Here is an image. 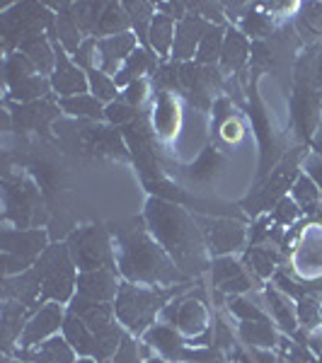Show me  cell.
I'll return each instance as SVG.
<instances>
[{"label":"cell","instance_id":"cell-24","mask_svg":"<svg viewBox=\"0 0 322 363\" xmlns=\"http://www.w3.org/2000/svg\"><path fill=\"white\" fill-rule=\"evenodd\" d=\"M265 301L269 306V315L272 320L279 325V330L284 335L294 337L298 332V315H296V306L289 296H284L277 286H267L265 289Z\"/></svg>","mask_w":322,"mask_h":363},{"label":"cell","instance_id":"cell-43","mask_svg":"<svg viewBox=\"0 0 322 363\" xmlns=\"http://www.w3.org/2000/svg\"><path fill=\"white\" fill-rule=\"evenodd\" d=\"M107 3H70V13H73L75 22H78L80 32L95 37V29L99 25V17L104 13Z\"/></svg>","mask_w":322,"mask_h":363},{"label":"cell","instance_id":"cell-61","mask_svg":"<svg viewBox=\"0 0 322 363\" xmlns=\"http://www.w3.org/2000/svg\"><path fill=\"white\" fill-rule=\"evenodd\" d=\"M313 145H315V153L322 155V128H320V131L313 136Z\"/></svg>","mask_w":322,"mask_h":363},{"label":"cell","instance_id":"cell-47","mask_svg":"<svg viewBox=\"0 0 322 363\" xmlns=\"http://www.w3.org/2000/svg\"><path fill=\"white\" fill-rule=\"evenodd\" d=\"M37 73V68L32 66V61L22 54V51H17V54H10L8 61H5V80H8V87L20 83V80L29 78V75Z\"/></svg>","mask_w":322,"mask_h":363},{"label":"cell","instance_id":"cell-16","mask_svg":"<svg viewBox=\"0 0 322 363\" xmlns=\"http://www.w3.org/2000/svg\"><path fill=\"white\" fill-rule=\"evenodd\" d=\"M3 296H5V301H20L22 306H27L29 310H34V313H37L39 306H46L42 279H39V274L34 272V267L22 274H17V277L5 279Z\"/></svg>","mask_w":322,"mask_h":363},{"label":"cell","instance_id":"cell-58","mask_svg":"<svg viewBox=\"0 0 322 363\" xmlns=\"http://www.w3.org/2000/svg\"><path fill=\"white\" fill-rule=\"evenodd\" d=\"M303 169H306V174L315 182V186H318V189L322 191V155H318V153L308 155Z\"/></svg>","mask_w":322,"mask_h":363},{"label":"cell","instance_id":"cell-3","mask_svg":"<svg viewBox=\"0 0 322 363\" xmlns=\"http://www.w3.org/2000/svg\"><path fill=\"white\" fill-rule=\"evenodd\" d=\"M187 289V284L182 286H138V284H124L119 286V294L114 301V313L116 320L126 327L133 335H145V332L153 327V322L157 315L165 310L170 303V298L182 294Z\"/></svg>","mask_w":322,"mask_h":363},{"label":"cell","instance_id":"cell-12","mask_svg":"<svg viewBox=\"0 0 322 363\" xmlns=\"http://www.w3.org/2000/svg\"><path fill=\"white\" fill-rule=\"evenodd\" d=\"M63 308L61 303L49 301L46 306H42L37 313L29 318L25 332L20 337V349H29V347H37V344L46 342V339L56 337L58 330H63Z\"/></svg>","mask_w":322,"mask_h":363},{"label":"cell","instance_id":"cell-48","mask_svg":"<svg viewBox=\"0 0 322 363\" xmlns=\"http://www.w3.org/2000/svg\"><path fill=\"white\" fill-rule=\"evenodd\" d=\"M298 29L306 39H315L322 34V3L303 5V13L298 17Z\"/></svg>","mask_w":322,"mask_h":363},{"label":"cell","instance_id":"cell-11","mask_svg":"<svg viewBox=\"0 0 322 363\" xmlns=\"http://www.w3.org/2000/svg\"><path fill=\"white\" fill-rule=\"evenodd\" d=\"M5 206L17 228L25 230L29 218L37 211V186L27 177H5Z\"/></svg>","mask_w":322,"mask_h":363},{"label":"cell","instance_id":"cell-17","mask_svg":"<svg viewBox=\"0 0 322 363\" xmlns=\"http://www.w3.org/2000/svg\"><path fill=\"white\" fill-rule=\"evenodd\" d=\"M209 22L201 20L199 15L189 13L184 20L177 22V29H174V44H172V58L174 63H189L194 61L196 49L201 44V37L206 32Z\"/></svg>","mask_w":322,"mask_h":363},{"label":"cell","instance_id":"cell-9","mask_svg":"<svg viewBox=\"0 0 322 363\" xmlns=\"http://www.w3.org/2000/svg\"><path fill=\"white\" fill-rule=\"evenodd\" d=\"M199 228H201L204 242H206L209 255L213 257H231L243 250L245 245V225L233 218H209V216H194Z\"/></svg>","mask_w":322,"mask_h":363},{"label":"cell","instance_id":"cell-53","mask_svg":"<svg viewBox=\"0 0 322 363\" xmlns=\"http://www.w3.org/2000/svg\"><path fill=\"white\" fill-rule=\"evenodd\" d=\"M97 61H99V54H97V39H95V37H90V39H85L83 46H80L78 51H75L73 63H75L78 68H83V70H95V68H99V66H97Z\"/></svg>","mask_w":322,"mask_h":363},{"label":"cell","instance_id":"cell-38","mask_svg":"<svg viewBox=\"0 0 322 363\" xmlns=\"http://www.w3.org/2000/svg\"><path fill=\"white\" fill-rule=\"evenodd\" d=\"M291 199L298 203V208L308 216H320L322 211V191L315 186V182L308 177V174H298L296 184L291 186Z\"/></svg>","mask_w":322,"mask_h":363},{"label":"cell","instance_id":"cell-50","mask_svg":"<svg viewBox=\"0 0 322 363\" xmlns=\"http://www.w3.org/2000/svg\"><path fill=\"white\" fill-rule=\"evenodd\" d=\"M221 167V155H218V150L216 148H206L201 153V157L191 165L189 169V177L191 179H199V182H206L211 179L216 174V169Z\"/></svg>","mask_w":322,"mask_h":363},{"label":"cell","instance_id":"cell-54","mask_svg":"<svg viewBox=\"0 0 322 363\" xmlns=\"http://www.w3.org/2000/svg\"><path fill=\"white\" fill-rule=\"evenodd\" d=\"M303 211L298 208V203L291 196H284L281 201L274 206V223L277 225H291L301 218Z\"/></svg>","mask_w":322,"mask_h":363},{"label":"cell","instance_id":"cell-57","mask_svg":"<svg viewBox=\"0 0 322 363\" xmlns=\"http://www.w3.org/2000/svg\"><path fill=\"white\" fill-rule=\"evenodd\" d=\"M145 95H148V85H145V80H136V83L124 87V102L131 104V107H136V109L143 104Z\"/></svg>","mask_w":322,"mask_h":363},{"label":"cell","instance_id":"cell-22","mask_svg":"<svg viewBox=\"0 0 322 363\" xmlns=\"http://www.w3.org/2000/svg\"><path fill=\"white\" fill-rule=\"evenodd\" d=\"M58 104H51L49 99H39V102H29V104H20L15 109L13 116L17 121V126L29 128V131H49V124L58 116Z\"/></svg>","mask_w":322,"mask_h":363},{"label":"cell","instance_id":"cell-26","mask_svg":"<svg viewBox=\"0 0 322 363\" xmlns=\"http://www.w3.org/2000/svg\"><path fill=\"white\" fill-rule=\"evenodd\" d=\"M83 138L87 150L99 155H112V157H126V145H124V136L114 131V128L107 126H92V128H83Z\"/></svg>","mask_w":322,"mask_h":363},{"label":"cell","instance_id":"cell-5","mask_svg":"<svg viewBox=\"0 0 322 363\" xmlns=\"http://www.w3.org/2000/svg\"><path fill=\"white\" fill-rule=\"evenodd\" d=\"M75 262L68 252V245H51L42 252L34 264V272L42 279V289L46 303H68L73 301V291L78 289L75 277Z\"/></svg>","mask_w":322,"mask_h":363},{"label":"cell","instance_id":"cell-36","mask_svg":"<svg viewBox=\"0 0 322 363\" xmlns=\"http://www.w3.org/2000/svg\"><path fill=\"white\" fill-rule=\"evenodd\" d=\"M58 107L61 112L70 116H78V119H90L99 121L104 119V102H99L95 95H75V97H61L58 99Z\"/></svg>","mask_w":322,"mask_h":363},{"label":"cell","instance_id":"cell-29","mask_svg":"<svg viewBox=\"0 0 322 363\" xmlns=\"http://www.w3.org/2000/svg\"><path fill=\"white\" fill-rule=\"evenodd\" d=\"M34 315V310L22 306L20 301H5L3 303V344L5 349H13L15 342H20L22 332H25L29 318Z\"/></svg>","mask_w":322,"mask_h":363},{"label":"cell","instance_id":"cell-19","mask_svg":"<svg viewBox=\"0 0 322 363\" xmlns=\"http://www.w3.org/2000/svg\"><path fill=\"white\" fill-rule=\"evenodd\" d=\"M114 269H95V272L78 274V296H85L97 303H114L119 294Z\"/></svg>","mask_w":322,"mask_h":363},{"label":"cell","instance_id":"cell-25","mask_svg":"<svg viewBox=\"0 0 322 363\" xmlns=\"http://www.w3.org/2000/svg\"><path fill=\"white\" fill-rule=\"evenodd\" d=\"M17 49L32 61V66L37 68L39 75L51 78V73H54V68H56V49H54V44L49 42L46 34H37V37L25 39Z\"/></svg>","mask_w":322,"mask_h":363},{"label":"cell","instance_id":"cell-49","mask_svg":"<svg viewBox=\"0 0 322 363\" xmlns=\"http://www.w3.org/2000/svg\"><path fill=\"white\" fill-rule=\"evenodd\" d=\"M153 85L157 87L160 92H184L182 87V80H179V70H177V63H165L160 66L153 73Z\"/></svg>","mask_w":322,"mask_h":363},{"label":"cell","instance_id":"cell-27","mask_svg":"<svg viewBox=\"0 0 322 363\" xmlns=\"http://www.w3.org/2000/svg\"><path fill=\"white\" fill-rule=\"evenodd\" d=\"M250 58V42L240 29L228 27L226 29V42L223 51H221V70L223 73H238L240 68L248 63Z\"/></svg>","mask_w":322,"mask_h":363},{"label":"cell","instance_id":"cell-7","mask_svg":"<svg viewBox=\"0 0 322 363\" xmlns=\"http://www.w3.org/2000/svg\"><path fill=\"white\" fill-rule=\"evenodd\" d=\"M3 264L8 277H17V274L27 272L37 264V259L42 257V252L49 247L46 245V233L42 228H32V230H3Z\"/></svg>","mask_w":322,"mask_h":363},{"label":"cell","instance_id":"cell-37","mask_svg":"<svg viewBox=\"0 0 322 363\" xmlns=\"http://www.w3.org/2000/svg\"><path fill=\"white\" fill-rule=\"evenodd\" d=\"M226 29L221 25H209L206 32L201 37V44L196 49L194 63L199 66H216V61H221V51H223V42H226Z\"/></svg>","mask_w":322,"mask_h":363},{"label":"cell","instance_id":"cell-39","mask_svg":"<svg viewBox=\"0 0 322 363\" xmlns=\"http://www.w3.org/2000/svg\"><path fill=\"white\" fill-rule=\"evenodd\" d=\"M51 90V80L44 78V75L34 73L29 75V78L20 80V83L10 85V99H15V102L20 104H29V102H39V99H44L49 95Z\"/></svg>","mask_w":322,"mask_h":363},{"label":"cell","instance_id":"cell-4","mask_svg":"<svg viewBox=\"0 0 322 363\" xmlns=\"http://www.w3.org/2000/svg\"><path fill=\"white\" fill-rule=\"evenodd\" d=\"M68 313L78 315L80 320L90 327V332L95 335L97 342V356L99 363H104L109 356H114L119 351L121 342H124V332L116 325V313L112 303H97L90 301L85 296H73L68 306Z\"/></svg>","mask_w":322,"mask_h":363},{"label":"cell","instance_id":"cell-62","mask_svg":"<svg viewBox=\"0 0 322 363\" xmlns=\"http://www.w3.org/2000/svg\"><path fill=\"white\" fill-rule=\"evenodd\" d=\"M318 83L322 85V56H320V61H318Z\"/></svg>","mask_w":322,"mask_h":363},{"label":"cell","instance_id":"cell-20","mask_svg":"<svg viewBox=\"0 0 322 363\" xmlns=\"http://www.w3.org/2000/svg\"><path fill=\"white\" fill-rule=\"evenodd\" d=\"M143 339L150 349H155L157 354L162 356V359H167L172 363H182L184 351H187V339L179 335L172 325L157 322V325H153L148 332H145Z\"/></svg>","mask_w":322,"mask_h":363},{"label":"cell","instance_id":"cell-63","mask_svg":"<svg viewBox=\"0 0 322 363\" xmlns=\"http://www.w3.org/2000/svg\"><path fill=\"white\" fill-rule=\"evenodd\" d=\"M10 363H29V361H22V359H17V361H10Z\"/></svg>","mask_w":322,"mask_h":363},{"label":"cell","instance_id":"cell-28","mask_svg":"<svg viewBox=\"0 0 322 363\" xmlns=\"http://www.w3.org/2000/svg\"><path fill=\"white\" fill-rule=\"evenodd\" d=\"M160 68L157 66V56L150 54V49H136L131 56L126 58V63L121 66L119 73L114 75V83L116 87L121 85H131L136 83V80H143V73H155V70Z\"/></svg>","mask_w":322,"mask_h":363},{"label":"cell","instance_id":"cell-21","mask_svg":"<svg viewBox=\"0 0 322 363\" xmlns=\"http://www.w3.org/2000/svg\"><path fill=\"white\" fill-rule=\"evenodd\" d=\"M17 359L29 363H73L75 351L66 342V337H51L37 347L17 349Z\"/></svg>","mask_w":322,"mask_h":363},{"label":"cell","instance_id":"cell-56","mask_svg":"<svg viewBox=\"0 0 322 363\" xmlns=\"http://www.w3.org/2000/svg\"><path fill=\"white\" fill-rule=\"evenodd\" d=\"M140 349L131 337H124L119 351L114 354V363H140Z\"/></svg>","mask_w":322,"mask_h":363},{"label":"cell","instance_id":"cell-44","mask_svg":"<svg viewBox=\"0 0 322 363\" xmlns=\"http://www.w3.org/2000/svg\"><path fill=\"white\" fill-rule=\"evenodd\" d=\"M296 315H298V325H303L306 330H318L322 325V301L320 296L308 294L306 298L296 303Z\"/></svg>","mask_w":322,"mask_h":363},{"label":"cell","instance_id":"cell-6","mask_svg":"<svg viewBox=\"0 0 322 363\" xmlns=\"http://www.w3.org/2000/svg\"><path fill=\"white\" fill-rule=\"evenodd\" d=\"M68 252L80 272H95V269H114L116 255L112 250V240L104 225H85L68 235Z\"/></svg>","mask_w":322,"mask_h":363},{"label":"cell","instance_id":"cell-52","mask_svg":"<svg viewBox=\"0 0 322 363\" xmlns=\"http://www.w3.org/2000/svg\"><path fill=\"white\" fill-rule=\"evenodd\" d=\"M187 8H189V13H194V15L201 17V20H206L209 25L223 27V22H226L223 5H218V3H187Z\"/></svg>","mask_w":322,"mask_h":363},{"label":"cell","instance_id":"cell-13","mask_svg":"<svg viewBox=\"0 0 322 363\" xmlns=\"http://www.w3.org/2000/svg\"><path fill=\"white\" fill-rule=\"evenodd\" d=\"M56 49V68L51 73V90L58 92V97H75V95H87L90 90V80H87L85 70L78 68L63 51V46L54 42Z\"/></svg>","mask_w":322,"mask_h":363},{"label":"cell","instance_id":"cell-51","mask_svg":"<svg viewBox=\"0 0 322 363\" xmlns=\"http://www.w3.org/2000/svg\"><path fill=\"white\" fill-rule=\"evenodd\" d=\"M138 116L140 114L136 107H131V104H126V102H119V99L107 104V109H104V119L114 126H128V124H133Z\"/></svg>","mask_w":322,"mask_h":363},{"label":"cell","instance_id":"cell-33","mask_svg":"<svg viewBox=\"0 0 322 363\" xmlns=\"http://www.w3.org/2000/svg\"><path fill=\"white\" fill-rule=\"evenodd\" d=\"M296 267L310 279L322 277V233H310L303 238L296 252Z\"/></svg>","mask_w":322,"mask_h":363},{"label":"cell","instance_id":"cell-15","mask_svg":"<svg viewBox=\"0 0 322 363\" xmlns=\"http://www.w3.org/2000/svg\"><path fill=\"white\" fill-rule=\"evenodd\" d=\"M296 172H298V155L296 153H294V157L286 155L284 160H281V165L272 172V177L267 179V184L260 189V194L255 199H250V203L255 201L257 211L277 206L281 199L286 196V189H291V186L296 184V179H298Z\"/></svg>","mask_w":322,"mask_h":363},{"label":"cell","instance_id":"cell-1","mask_svg":"<svg viewBox=\"0 0 322 363\" xmlns=\"http://www.w3.org/2000/svg\"><path fill=\"white\" fill-rule=\"evenodd\" d=\"M145 223L150 235L157 240V245L167 252L170 259L187 279H194L211 267L201 228L194 216L187 213L179 203L157 196L150 199L145 206Z\"/></svg>","mask_w":322,"mask_h":363},{"label":"cell","instance_id":"cell-55","mask_svg":"<svg viewBox=\"0 0 322 363\" xmlns=\"http://www.w3.org/2000/svg\"><path fill=\"white\" fill-rule=\"evenodd\" d=\"M274 286L281 291L284 296H289L291 301H301V298H306L308 296V289L303 284H298V281L294 279H289V274H284V272H277L274 274Z\"/></svg>","mask_w":322,"mask_h":363},{"label":"cell","instance_id":"cell-8","mask_svg":"<svg viewBox=\"0 0 322 363\" xmlns=\"http://www.w3.org/2000/svg\"><path fill=\"white\" fill-rule=\"evenodd\" d=\"M56 15L46 5L20 3L10 13L3 15V39L8 46H20L25 39L44 34V29L54 32Z\"/></svg>","mask_w":322,"mask_h":363},{"label":"cell","instance_id":"cell-64","mask_svg":"<svg viewBox=\"0 0 322 363\" xmlns=\"http://www.w3.org/2000/svg\"><path fill=\"white\" fill-rule=\"evenodd\" d=\"M286 363H289V361H286Z\"/></svg>","mask_w":322,"mask_h":363},{"label":"cell","instance_id":"cell-59","mask_svg":"<svg viewBox=\"0 0 322 363\" xmlns=\"http://www.w3.org/2000/svg\"><path fill=\"white\" fill-rule=\"evenodd\" d=\"M157 13H162V15H167L179 22L189 15V8H187V3H160L157 5Z\"/></svg>","mask_w":322,"mask_h":363},{"label":"cell","instance_id":"cell-45","mask_svg":"<svg viewBox=\"0 0 322 363\" xmlns=\"http://www.w3.org/2000/svg\"><path fill=\"white\" fill-rule=\"evenodd\" d=\"M87 80H90V92L95 95L99 102H107V104H112L116 102V95H119V87H116L114 83V78L112 75H107L104 70H87Z\"/></svg>","mask_w":322,"mask_h":363},{"label":"cell","instance_id":"cell-14","mask_svg":"<svg viewBox=\"0 0 322 363\" xmlns=\"http://www.w3.org/2000/svg\"><path fill=\"white\" fill-rule=\"evenodd\" d=\"M211 281L226 296H243L252 289V274L235 257H216L211 264Z\"/></svg>","mask_w":322,"mask_h":363},{"label":"cell","instance_id":"cell-34","mask_svg":"<svg viewBox=\"0 0 322 363\" xmlns=\"http://www.w3.org/2000/svg\"><path fill=\"white\" fill-rule=\"evenodd\" d=\"M174 29H177V25H174L172 17L155 13L153 22H150V29H148V46L155 51V56H160V58L172 56Z\"/></svg>","mask_w":322,"mask_h":363},{"label":"cell","instance_id":"cell-40","mask_svg":"<svg viewBox=\"0 0 322 363\" xmlns=\"http://www.w3.org/2000/svg\"><path fill=\"white\" fill-rule=\"evenodd\" d=\"M153 126L160 136H172L174 126H177V104L167 92H160L153 109Z\"/></svg>","mask_w":322,"mask_h":363},{"label":"cell","instance_id":"cell-32","mask_svg":"<svg viewBox=\"0 0 322 363\" xmlns=\"http://www.w3.org/2000/svg\"><path fill=\"white\" fill-rule=\"evenodd\" d=\"M238 337L248 349H269L272 351L279 344V335L269 322H238Z\"/></svg>","mask_w":322,"mask_h":363},{"label":"cell","instance_id":"cell-10","mask_svg":"<svg viewBox=\"0 0 322 363\" xmlns=\"http://www.w3.org/2000/svg\"><path fill=\"white\" fill-rule=\"evenodd\" d=\"M162 322L172 325L182 337H201L209 332V313L201 296H182L170 301L160 313Z\"/></svg>","mask_w":322,"mask_h":363},{"label":"cell","instance_id":"cell-18","mask_svg":"<svg viewBox=\"0 0 322 363\" xmlns=\"http://www.w3.org/2000/svg\"><path fill=\"white\" fill-rule=\"evenodd\" d=\"M136 34L124 32L116 37L97 39V54H99V70H104L107 75H116L121 66L126 63V58L136 51Z\"/></svg>","mask_w":322,"mask_h":363},{"label":"cell","instance_id":"cell-2","mask_svg":"<svg viewBox=\"0 0 322 363\" xmlns=\"http://www.w3.org/2000/svg\"><path fill=\"white\" fill-rule=\"evenodd\" d=\"M116 264L128 284L170 289L189 281L145 228H128L116 235Z\"/></svg>","mask_w":322,"mask_h":363},{"label":"cell","instance_id":"cell-60","mask_svg":"<svg viewBox=\"0 0 322 363\" xmlns=\"http://www.w3.org/2000/svg\"><path fill=\"white\" fill-rule=\"evenodd\" d=\"M238 124H233V121H228L226 124V138H238Z\"/></svg>","mask_w":322,"mask_h":363},{"label":"cell","instance_id":"cell-42","mask_svg":"<svg viewBox=\"0 0 322 363\" xmlns=\"http://www.w3.org/2000/svg\"><path fill=\"white\" fill-rule=\"evenodd\" d=\"M126 13H128V20H131V27L136 32V37L148 46V29H150V22L155 17V5L150 3H124Z\"/></svg>","mask_w":322,"mask_h":363},{"label":"cell","instance_id":"cell-46","mask_svg":"<svg viewBox=\"0 0 322 363\" xmlns=\"http://www.w3.org/2000/svg\"><path fill=\"white\" fill-rule=\"evenodd\" d=\"M228 310L238 318V322H269L272 318L257 303L243 296H228Z\"/></svg>","mask_w":322,"mask_h":363},{"label":"cell","instance_id":"cell-31","mask_svg":"<svg viewBox=\"0 0 322 363\" xmlns=\"http://www.w3.org/2000/svg\"><path fill=\"white\" fill-rule=\"evenodd\" d=\"M279 262H281V255L279 250L274 247H267V245H252L248 252L243 255V264L252 274L255 279H269L279 272Z\"/></svg>","mask_w":322,"mask_h":363},{"label":"cell","instance_id":"cell-35","mask_svg":"<svg viewBox=\"0 0 322 363\" xmlns=\"http://www.w3.org/2000/svg\"><path fill=\"white\" fill-rule=\"evenodd\" d=\"M128 27H131V20H128L124 3H107L102 17H99V25L95 29V39L116 37V34L128 32Z\"/></svg>","mask_w":322,"mask_h":363},{"label":"cell","instance_id":"cell-41","mask_svg":"<svg viewBox=\"0 0 322 363\" xmlns=\"http://www.w3.org/2000/svg\"><path fill=\"white\" fill-rule=\"evenodd\" d=\"M272 29H274L272 17H269L262 8H255V5H250L248 13H243V20H240V32H243L245 37L260 39V37H267V34H272Z\"/></svg>","mask_w":322,"mask_h":363},{"label":"cell","instance_id":"cell-23","mask_svg":"<svg viewBox=\"0 0 322 363\" xmlns=\"http://www.w3.org/2000/svg\"><path fill=\"white\" fill-rule=\"evenodd\" d=\"M58 10L56 13V25H54V32H51V37H54V42H58L63 46V51L70 56H75V51L83 46L85 42V34L80 32L78 22H75L73 13H70V3H61V5H54Z\"/></svg>","mask_w":322,"mask_h":363},{"label":"cell","instance_id":"cell-30","mask_svg":"<svg viewBox=\"0 0 322 363\" xmlns=\"http://www.w3.org/2000/svg\"><path fill=\"white\" fill-rule=\"evenodd\" d=\"M63 337H66V342L73 347L75 354L90 356V359H95L97 356L95 335H92L90 327H87L78 315H73V313L66 315V320H63Z\"/></svg>","mask_w":322,"mask_h":363}]
</instances>
